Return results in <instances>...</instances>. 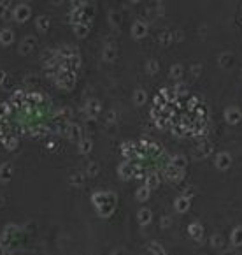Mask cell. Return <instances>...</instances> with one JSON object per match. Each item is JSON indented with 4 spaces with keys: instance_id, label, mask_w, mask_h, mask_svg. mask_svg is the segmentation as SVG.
<instances>
[{
    "instance_id": "6da1fadb",
    "label": "cell",
    "mask_w": 242,
    "mask_h": 255,
    "mask_svg": "<svg viewBox=\"0 0 242 255\" xmlns=\"http://www.w3.org/2000/svg\"><path fill=\"white\" fill-rule=\"evenodd\" d=\"M151 118L175 137H202L209 128V111L198 95L183 87L160 90L153 99Z\"/></svg>"
}]
</instances>
